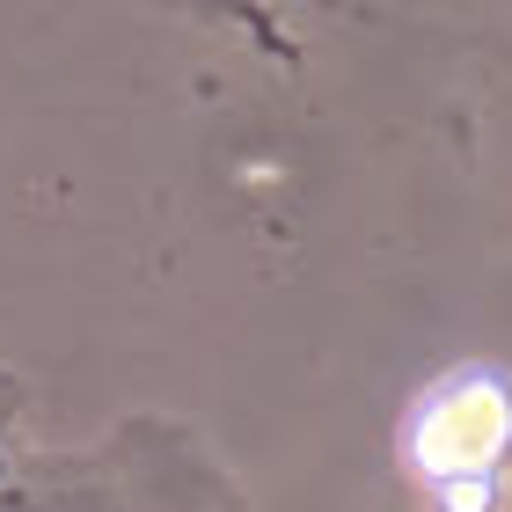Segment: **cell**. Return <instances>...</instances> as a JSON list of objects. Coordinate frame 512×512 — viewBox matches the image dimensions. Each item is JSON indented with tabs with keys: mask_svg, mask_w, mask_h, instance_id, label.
<instances>
[{
	"mask_svg": "<svg viewBox=\"0 0 512 512\" xmlns=\"http://www.w3.org/2000/svg\"><path fill=\"white\" fill-rule=\"evenodd\" d=\"M403 469L432 512H498L512 491V374L454 366L403 417Z\"/></svg>",
	"mask_w": 512,
	"mask_h": 512,
	"instance_id": "6da1fadb",
	"label": "cell"
}]
</instances>
